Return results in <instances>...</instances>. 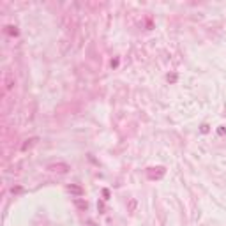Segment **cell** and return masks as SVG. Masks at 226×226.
I'll use <instances>...</instances> for the list:
<instances>
[{
  "instance_id": "obj_1",
  "label": "cell",
  "mask_w": 226,
  "mask_h": 226,
  "mask_svg": "<svg viewBox=\"0 0 226 226\" xmlns=\"http://www.w3.org/2000/svg\"><path fill=\"white\" fill-rule=\"evenodd\" d=\"M48 170H51V171H58V173H67L71 168H69V164H65V163H57V164H50Z\"/></svg>"
},
{
  "instance_id": "obj_2",
  "label": "cell",
  "mask_w": 226,
  "mask_h": 226,
  "mask_svg": "<svg viewBox=\"0 0 226 226\" xmlns=\"http://www.w3.org/2000/svg\"><path fill=\"white\" fill-rule=\"evenodd\" d=\"M163 175H164V168H163V166L150 168V170H149V179H152V180H154V179H161Z\"/></svg>"
},
{
  "instance_id": "obj_3",
  "label": "cell",
  "mask_w": 226,
  "mask_h": 226,
  "mask_svg": "<svg viewBox=\"0 0 226 226\" xmlns=\"http://www.w3.org/2000/svg\"><path fill=\"white\" fill-rule=\"evenodd\" d=\"M67 191H69L71 194H74L76 198H81L83 193H85L83 187H80V186H76V184H69V186H67Z\"/></svg>"
},
{
  "instance_id": "obj_4",
  "label": "cell",
  "mask_w": 226,
  "mask_h": 226,
  "mask_svg": "<svg viewBox=\"0 0 226 226\" xmlns=\"http://www.w3.org/2000/svg\"><path fill=\"white\" fill-rule=\"evenodd\" d=\"M74 207H76L78 210L85 212V210L88 209V203H87V200H83V198H74Z\"/></svg>"
},
{
  "instance_id": "obj_5",
  "label": "cell",
  "mask_w": 226,
  "mask_h": 226,
  "mask_svg": "<svg viewBox=\"0 0 226 226\" xmlns=\"http://www.w3.org/2000/svg\"><path fill=\"white\" fill-rule=\"evenodd\" d=\"M35 141H37V138H30V140H27V141L23 143V147H21V150H27V149H30V147H32V145H34Z\"/></svg>"
},
{
  "instance_id": "obj_6",
  "label": "cell",
  "mask_w": 226,
  "mask_h": 226,
  "mask_svg": "<svg viewBox=\"0 0 226 226\" xmlns=\"http://www.w3.org/2000/svg\"><path fill=\"white\" fill-rule=\"evenodd\" d=\"M166 80H168L170 83H175V81H177V74H168V76H166Z\"/></svg>"
},
{
  "instance_id": "obj_7",
  "label": "cell",
  "mask_w": 226,
  "mask_h": 226,
  "mask_svg": "<svg viewBox=\"0 0 226 226\" xmlns=\"http://www.w3.org/2000/svg\"><path fill=\"white\" fill-rule=\"evenodd\" d=\"M103 196L104 200H110V189H103Z\"/></svg>"
},
{
  "instance_id": "obj_8",
  "label": "cell",
  "mask_w": 226,
  "mask_h": 226,
  "mask_svg": "<svg viewBox=\"0 0 226 226\" xmlns=\"http://www.w3.org/2000/svg\"><path fill=\"white\" fill-rule=\"evenodd\" d=\"M7 28H9V34H11V35H16V34H18V30H16L14 27H7Z\"/></svg>"
},
{
  "instance_id": "obj_9",
  "label": "cell",
  "mask_w": 226,
  "mask_h": 226,
  "mask_svg": "<svg viewBox=\"0 0 226 226\" xmlns=\"http://www.w3.org/2000/svg\"><path fill=\"white\" fill-rule=\"evenodd\" d=\"M97 209H99L101 212H104V203H101V202H97Z\"/></svg>"
},
{
  "instance_id": "obj_10",
  "label": "cell",
  "mask_w": 226,
  "mask_h": 226,
  "mask_svg": "<svg viewBox=\"0 0 226 226\" xmlns=\"http://www.w3.org/2000/svg\"><path fill=\"white\" fill-rule=\"evenodd\" d=\"M207 131H209V126H207V124H203V126H202V133H207Z\"/></svg>"
},
{
  "instance_id": "obj_11",
  "label": "cell",
  "mask_w": 226,
  "mask_h": 226,
  "mask_svg": "<svg viewBox=\"0 0 226 226\" xmlns=\"http://www.w3.org/2000/svg\"><path fill=\"white\" fill-rule=\"evenodd\" d=\"M21 191H23L21 187H12V193H21Z\"/></svg>"
},
{
  "instance_id": "obj_12",
  "label": "cell",
  "mask_w": 226,
  "mask_h": 226,
  "mask_svg": "<svg viewBox=\"0 0 226 226\" xmlns=\"http://www.w3.org/2000/svg\"><path fill=\"white\" fill-rule=\"evenodd\" d=\"M87 226H97V225H95V223H94L92 219H88V221H87Z\"/></svg>"
}]
</instances>
